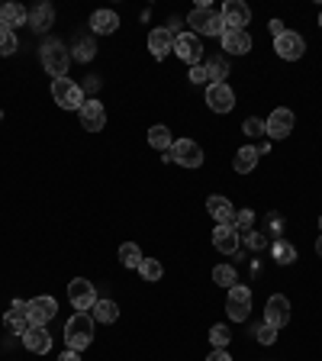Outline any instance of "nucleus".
<instances>
[{"label": "nucleus", "mask_w": 322, "mask_h": 361, "mask_svg": "<svg viewBox=\"0 0 322 361\" xmlns=\"http://www.w3.org/2000/svg\"><path fill=\"white\" fill-rule=\"evenodd\" d=\"M219 13H223L225 30H245L248 20H251V10H248V3H242V0H225Z\"/></svg>", "instance_id": "obj_15"}, {"label": "nucleus", "mask_w": 322, "mask_h": 361, "mask_svg": "<svg viewBox=\"0 0 322 361\" xmlns=\"http://www.w3.org/2000/svg\"><path fill=\"white\" fill-rule=\"evenodd\" d=\"M206 361H232V355H229L225 349H213L210 355H206Z\"/></svg>", "instance_id": "obj_41"}, {"label": "nucleus", "mask_w": 322, "mask_h": 361, "mask_svg": "<svg viewBox=\"0 0 322 361\" xmlns=\"http://www.w3.org/2000/svg\"><path fill=\"white\" fill-rule=\"evenodd\" d=\"M190 81H193V84H210V75H206V65L203 62L190 68Z\"/></svg>", "instance_id": "obj_40"}, {"label": "nucleus", "mask_w": 322, "mask_h": 361, "mask_svg": "<svg viewBox=\"0 0 322 361\" xmlns=\"http://www.w3.org/2000/svg\"><path fill=\"white\" fill-rule=\"evenodd\" d=\"M293 123H297V117L290 113L287 106H277L268 117V123H264V136L274 139V142H277V139H287L290 132H293Z\"/></svg>", "instance_id": "obj_9"}, {"label": "nucleus", "mask_w": 322, "mask_h": 361, "mask_svg": "<svg viewBox=\"0 0 322 361\" xmlns=\"http://www.w3.org/2000/svg\"><path fill=\"white\" fill-rule=\"evenodd\" d=\"M94 55H97L94 39H81V43L75 45V58H77V62H90Z\"/></svg>", "instance_id": "obj_36"}, {"label": "nucleus", "mask_w": 322, "mask_h": 361, "mask_svg": "<svg viewBox=\"0 0 322 361\" xmlns=\"http://www.w3.org/2000/svg\"><path fill=\"white\" fill-rule=\"evenodd\" d=\"M268 30L274 32V39H277L280 32H284V23H280V20H271V26H268Z\"/></svg>", "instance_id": "obj_43"}, {"label": "nucleus", "mask_w": 322, "mask_h": 361, "mask_svg": "<svg viewBox=\"0 0 322 361\" xmlns=\"http://www.w3.org/2000/svg\"><path fill=\"white\" fill-rule=\"evenodd\" d=\"M39 58H42V68L49 71V75H52V81L64 78L68 65H71V55H68V49H64L58 39H49V43L39 49Z\"/></svg>", "instance_id": "obj_4"}, {"label": "nucleus", "mask_w": 322, "mask_h": 361, "mask_svg": "<svg viewBox=\"0 0 322 361\" xmlns=\"http://www.w3.org/2000/svg\"><path fill=\"white\" fill-rule=\"evenodd\" d=\"M90 319H94V323H103V326H110V323H116V319H119V307L113 303V300H97L94 310H90Z\"/></svg>", "instance_id": "obj_25"}, {"label": "nucleus", "mask_w": 322, "mask_h": 361, "mask_svg": "<svg viewBox=\"0 0 322 361\" xmlns=\"http://www.w3.org/2000/svg\"><path fill=\"white\" fill-rule=\"evenodd\" d=\"M245 136H264V119L248 117L245 119Z\"/></svg>", "instance_id": "obj_39"}, {"label": "nucleus", "mask_w": 322, "mask_h": 361, "mask_svg": "<svg viewBox=\"0 0 322 361\" xmlns=\"http://www.w3.org/2000/svg\"><path fill=\"white\" fill-rule=\"evenodd\" d=\"M258 159H261V155H258L255 145H245V149L236 152V159H232V168H236L238 174H248V171H255Z\"/></svg>", "instance_id": "obj_26"}, {"label": "nucleus", "mask_w": 322, "mask_h": 361, "mask_svg": "<svg viewBox=\"0 0 322 361\" xmlns=\"http://www.w3.org/2000/svg\"><path fill=\"white\" fill-rule=\"evenodd\" d=\"M213 284H219V287H236L238 284V271L232 265H216L213 268Z\"/></svg>", "instance_id": "obj_30"}, {"label": "nucleus", "mask_w": 322, "mask_h": 361, "mask_svg": "<svg viewBox=\"0 0 322 361\" xmlns=\"http://www.w3.org/2000/svg\"><path fill=\"white\" fill-rule=\"evenodd\" d=\"M213 248L219 252V255H236V252H238L236 226H216V229H213Z\"/></svg>", "instance_id": "obj_20"}, {"label": "nucleus", "mask_w": 322, "mask_h": 361, "mask_svg": "<svg viewBox=\"0 0 322 361\" xmlns=\"http://www.w3.org/2000/svg\"><path fill=\"white\" fill-rule=\"evenodd\" d=\"M119 261H123V268H129V271H139L142 248L136 242H123V245H119Z\"/></svg>", "instance_id": "obj_29"}, {"label": "nucleus", "mask_w": 322, "mask_h": 361, "mask_svg": "<svg viewBox=\"0 0 322 361\" xmlns=\"http://www.w3.org/2000/svg\"><path fill=\"white\" fill-rule=\"evenodd\" d=\"M174 55L181 58V62H187L193 68V65H200V58H203V43H200V36H193V32H174Z\"/></svg>", "instance_id": "obj_7"}, {"label": "nucleus", "mask_w": 322, "mask_h": 361, "mask_svg": "<svg viewBox=\"0 0 322 361\" xmlns=\"http://www.w3.org/2000/svg\"><path fill=\"white\" fill-rule=\"evenodd\" d=\"M255 149H258V155H268V149H271V142H268V139H261V142H258Z\"/></svg>", "instance_id": "obj_44"}, {"label": "nucleus", "mask_w": 322, "mask_h": 361, "mask_svg": "<svg viewBox=\"0 0 322 361\" xmlns=\"http://www.w3.org/2000/svg\"><path fill=\"white\" fill-rule=\"evenodd\" d=\"M258 342H261V345H274V342H277V329L268 326V323H261V326H258Z\"/></svg>", "instance_id": "obj_38"}, {"label": "nucleus", "mask_w": 322, "mask_h": 361, "mask_svg": "<svg viewBox=\"0 0 322 361\" xmlns=\"http://www.w3.org/2000/svg\"><path fill=\"white\" fill-rule=\"evenodd\" d=\"M161 159L171 161V165H181V168H200L203 165V149L193 139H174V145Z\"/></svg>", "instance_id": "obj_3"}, {"label": "nucleus", "mask_w": 322, "mask_h": 361, "mask_svg": "<svg viewBox=\"0 0 322 361\" xmlns=\"http://www.w3.org/2000/svg\"><path fill=\"white\" fill-rule=\"evenodd\" d=\"M316 252H319V255H322V235H319V239H316Z\"/></svg>", "instance_id": "obj_45"}, {"label": "nucleus", "mask_w": 322, "mask_h": 361, "mask_svg": "<svg viewBox=\"0 0 322 361\" xmlns=\"http://www.w3.org/2000/svg\"><path fill=\"white\" fill-rule=\"evenodd\" d=\"M52 23H55L52 3H36V7L29 10V26L36 32H49V30H52Z\"/></svg>", "instance_id": "obj_23"}, {"label": "nucleus", "mask_w": 322, "mask_h": 361, "mask_svg": "<svg viewBox=\"0 0 322 361\" xmlns=\"http://www.w3.org/2000/svg\"><path fill=\"white\" fill-rule=\"evenodd\" d=\"M219 43H223V52H229V55H248L251 52V36H248L245 30H225Z\"/></svg>", "instance_id": "obj_21"}, {"label": "nucleus", "mask_w": 322, "mask_h": 361, "mask_svg": "<svg viewBox=\"0 0 322 361\" xmlns=\"http://www.w3.org/2000/svg\"><path fill=\"white\" fill-rule=\"evenodd\" d=\"M274 52H277L280 58H287V62H297V58H303V52H306V43H303L300 32L284 30L277 39H274Z\"/></svg>", "instance_id": "obj_10"}, {"label": "nucleus", "mask_w": 322, "mask_h": 361, "mask_svg": "<svg viewBox=\"0 0 322 361\" xmlns=\"http://www.w3.org/2000/svg\"><path fill=\"white\" fill-rule=\"evenodd\" d=\"M149 52L155 55V58H168V55L174 52V36L171 30H164V26H155V30L149 32Z\"/></svg>", "instance_id": "obj_18"}, {"label": "nucleus", "mask_w": 322, "mask_h": 361, "mask_svg": "<svg viewBox=\"0 0 322 361\" xmlns=\"http://www.w3.org/2000/svg\"><path fill=\"white\" fill-rule=\"evenodd\" d=\"M26 303L29 300H13L10 310H7V316H3V323H7V329L16 332V336H23V332L29 329V313H26Z\"/></svg>", "instance_id": "obj_19"}, {"label": "nucleus", "mask_w": 322, "mask_h": 361, "mask_svg": "<svg viewBox=\"0 0 322 361\" xmlns=\"http://www.w3.org/2000/svg\"><path fill=\"white\" fill-rule=\"evenodd\" d=\"M206 106L213 110V113H229L232 106H236V91L225 84H210L206 87Z\"/></svg>", "instance_id": "obj_13"}, {"label": "nucleus", "mask_w": 322, "mask_h": 361, "mask_svg": "<svg viewBox=\"0 0 322 361\" xmlns=\"http://www.w3.org/2000/svg\"><path fill=\"white\" fill-rule=\"evenodd\" d=\"M264 323L274 326V329L290 326V300L284 297V294H274V297L268 300V307H264Z\"/></svg>", "instance_id": "obj_14"}, {"label": "nucleus", "mask_w": 322, "mask_h": 361, "mask_svg": "<svg viewBox=\"0 0 322 361\" xmlns=\"http://www.w3.org/2000/svg\"><path fill=\"white\" fill-rule=\"evenodd\" d=\"M187 26L193 30V36H219V39H223V32H225L223 13L216 10L213 3H197V7L187 13Z\"/></svg>", "instance_id": "obj_1"}, {"label": "nucleus", "mask_w": 322, "mask_h": 361, "mask_svg": "<svg viewBox=\"0 0 322 361\" xmlns=\"http://www.w3.org/2000/svg\"><path fill=\"white\" fill-rule=\"evenodd\" d=\"M271 258H274L277 265H293V261H297V248H293L287 239H274V245H271Z\"/></svg>", "instance_id": "obj_28"}, {"label": "nucleus", "mask_w": 322, "mask_h": 361, "mask_svg": "<svg viewBox=\"0 0 322 361\" xmlns=\"http://www.w3.org/2000/svg\"><path fill=\"white\" fill-rule=\"evenodd\" d=\"M26 313H29L32 326H45V323H52L55 313H58V300L55 297H32L29 303H26Z\"/></svg>", "instance_id": "obj_12"}, {"label": "nucleus", "mask_w": 322, "mask_h": 361, "mask_svg": "<svg viewBox=\"0 0 322 361\" xmlns=\"http://www.w3.org/2000/svg\"><path fill=\"white\" fill-rule=\"evenodd\" d=\"M206 210H210V216L216 220V226H232V220H236V207H232V200L223 197V194H213V197L206 200Z\"/></svg>", "instance_id": "obj_16"}, {"label": "nucleus", "mask_w": 322, "mask_h": 361, "mask_svg": "<svg viewBox=\"0 0 322 361\" xmlns=\"http://www.w3.org/2000/svg\"><path fill=\"white\" fill-rule=\"evenodd\" d=\"M319 229H322V216H319Z\"/></svg>", "instance_id": "obj_47"}, {"label": "nucleus", "mask_w": 322, "mask_h": 361, "mask_svg": "<svg viewBox=\"0 0 322 361\" xmlns=\"http://www.w3.org/2000/svg\"><path fill=\"white\" fill-rule=\"evenodd\" d=\"M29 23V10L20 7V3H0V26L7 30H16V26H26Z\"/></svg>", "instance_id": "obj_22"}, {"label": "nucleus", "mask_w": 322, "mask_h": 361, "mask_svg": "<svg viewBox=\"0 0 322 361\" xmlns=\"http://www.w3.org/2000/svg\"><path fill=\"white\" fill-rule=\"evenodd\" d=\"M68 300H71V307H75L77 313H87V310H94V303L100 297H97V287L90 284V281L75 277V281L68 284Z\"/></svg>", "instance_id": "obj_8"}, {"label": "nucleus", "mask_w": 322, "mask_h": 361, "mask_svg": "<svg viewBox=\"0 0 322 361\" xmlns=\"http://www.w3.org/2000/svg\"><path fill=\"white\" fill-rule=\"evenodd\" d=\"M52 97L62 110H81V106H84V91H81L75 81H68V78L52 81Z\"/></svg>", "instance_id": "obj_6"}, {"label": "nucleus", "mask_w": 322, "mask_h": 361, "mask_svg": "<svg viewBox=\"0 0 322 361\" xmlns=\"http://www.w3.org/2000/svg\"><path fill=\"white\" fill-rule=\"evenodd\" d=\"M90 26H94L97 36H110V32L119 30V16L113 10H97L94 16H90Z\"/></svg>", "instance_id": "obj_24"}, {"label": "nucleus", "mask_w": 322, "mask_h": 361, "mask_svg": "<svg viewBox=\"0 0 322 361\" xmlns=\"http://www.w3.org/2000/svg\"><path fill=\"white\" fill-rule=\"evenodd\" d=\"M139 275L142 281H161V275H164V268H161L158 258H142V265H139Z\"/></svg>", "instance_id": "obj_32"}, {"label": "nucleus", "mask_w": 322, "mask_h": 361, "mask_svg": "<svg viewBox=\"0 0 322 361\" xmlns=\"http://www.w3.org/2000/svg\"><path fill=\"white\" fill-rule=\"evenodd\" d=\"M58 361H81V351L68 349V351H62V355H58Z\"/></svg>", "instance_id": "obj_42"}, {"label": "nucleus", "mask_w": 322, "mask_h": 361, "mask_svg": "<svg viewBox=\"0 0 322 361\" xmlns=\"http://www.w3.org/2000/svg\"><path fill=\"white\" fill-rule=\"evenodd\" d=\"M149 145H151L155 152H161V155H164V152H168V149L174 145L171 129L161 126V123H158V126H151V129H149Z\"/></svg>", "instance_id": "obj_27"}, {"label": "nucleus", "mask_w": 322, "mask_h": 361, "mask_svg": "<svg viewBox=\"0 0 322 361\" xmlns=\"http://www.w3.org/2000/svg\"><path fill=\"white\" fill-rule=\"evenodd\" d=\"M245 245L251 248V252H261V248H268V235H261V233H245Z\"/></svg>", "instance_id": "obj_37"}, {"label": "nucleus", "mask_w": 322, "mask_h": 361, "mask_svg": "<svg viewBox=\"0 0 322 361\" xmlns=\"http://www.w3.org/2000/svg\"><path fill=\"white\" fill-rule=\"evenodd\" d=\"M319 26H322V10H319Z\"/></svg>", "instance_id": "obj_46"}, {"label": "nucleus", "mask_w": 322, "mask_h": 361, "mask_svg": "<svg viewBox=\"0 0 322 361\" xmlns=\"http://www.w3.org/2000/svg\"><path fill=\"white\" fill-rule=\"evenodd\" d=\"M23 345L32 351V355H49L52 351V336L45 326H29L23 332Z\"/></svg>", "instance_id": "obj_17"}, {"label": "nucleus", "mask_w": 322, "mask_h": 361, "mask_svg": "<svg viewBox=\"0 0 322 361\" xmlns=\"http://www.w3.org/2000/svg\"><path fill=\"white\" fill-rule=\"evenodd\" d=\"M64 342H68V349L75 351H84L94 342V319H90V313H75L64 323Z\"/></svg>", "instance_id": "obj_2"}, {"label": "nucleus", "mask_w": 322, "mask_h": 361, "mask_svg": "<svg viewBox=\"0 0 322 361\" xmlns=\"http://www.w3.org/2000/svg\"><path fill=\"white\" fill-rule=\"evenodd\" d=\"M206 75H210V84H223V78L229 75V62H225L223 55H216L206 62Z\"/></svg>", "instance_id": "obj_31"}, {"label": "nucleus", "mask_w": 322, "mask_h": 361, "mask_svg": "<svg viewBox=\"0 0 322 361\" xmlns=\"http://www.w3.org/2000/svg\"><path fill=\"white\" fill-rule=\"evenodd\" d=\"M20 49V39H16V32L7 30V26H0V55H13Z\"/></svg>", "instance_id": "obj_33"}, {"label": "nucleus", "mask_w": 322, "mask_h": 361, "mask_svg": "<svg viewBox=\"0 0 322 361\" xmlns=\"http://www.w3.org/2000/svg\"><path fill=\"white\" fill-rule=\"evenodd\" d=\"M225 313H229V319H236V323H245V319L251 316V287H245V284L229 287Z\"/></svg>", "instance_id": "obj_5"}, {"label": "nucleus", "mask_w": 322, "mask_h": 361, "mask_svg": "<svg viewBox=\"0 0 322 361\" xmlns=\"http://www.w3.org/2000/svg\"><path fill=\"white\" fill-rule=\"evenodd\" d=\"M77 119H81V129L100 132V129L107 126V110H103L100 100H84V106L77 110Z\"/></svg>", "instance_id": "obj_11"}, {"label": "nucleus", "mask_w": 322, "mask_h": 361, "mask_svg": "<svg viewBox=\"0 0 322 361\" xmlns=\"http://www.w3.org/2000/svg\"><path fill=\"white\" fill-rule=\"evenodd\" d=\"M232 226H236L238 235H245L255 229V213L251 210H236V220H232Z\"/></svg>", "instance_id": "obj_34"}, {"label": "nucleus", "mask_w": 322, "mask_h": 361, "mask_svg": "<svg viewBox=\"0 0 322 361\" xmlns=\"http://www.w3.org/2000/svg\"><path fill=\"white\" fill-rule=\"evenodd\" d=\"M229 339H232L229 326H213V329H210V345H213V349H225Z\"/></svg>", "instance_id": "obj_35"}]
</instances>
